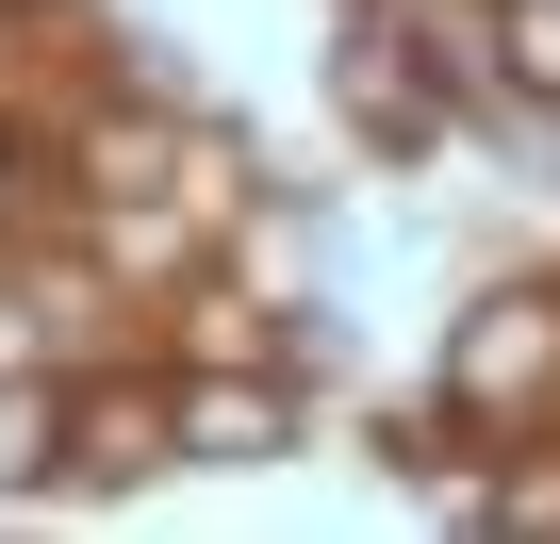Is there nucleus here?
<instances>
[{"label": "nucleus", "mask_w": 560, "mask_h": 544, "mask_svg": "<svg viewBox=\"0 0 560 544\" xmlns=\"http://www.w3.org/2000/svg\"><path fill=\"white\" fill-rule=\"evenodd\" d=\"M67 478V363H0V495Z\"/></svg>", "instance_id": "obj_5"}, {"label": "nucleus", "mask_w": 560, "mask_h": 544, "mask_svg": "<svg viewBox=\"0 0 560 544\" xmlns=\"http://www.w3.org/2000/svg\"><path fill=\"white\" fill-rule=\"evenodd\" d=\"M165 445H182L198 478L298 462V445H314V380H298V363H165Z\"/></svg>", "instance_id": "obj_3"}, {"label": "nucleus", "mask_w": 560, "mask_h": 544, "mask_svg": "<svg viewBox=\"0 0 560 544\" xmlns=\"http://www.w3.org/2000/svg\"><path fill=\"white\" fill-rule=\"evenodd\" d=\"M330 116L363 132V165H429V149L462 132V100H445V67L412 50V18H396V0L330 18Z\"/></svg>", "instance_id": "obj_2"}, {"label": "nucleus", "mask_w": 560, "mask_h": 544, "mask_svg": "<svg viewBox=\"0 0 560 544\" xmlns=\"http://www.w3.org/2000/svg\"><path fill=\"white\" fill-rule=\"evenodd\" d=\"M347 18H363V0H347Z\"/></svg>", "instance_id": "obj_10"}, {"label": "nucleus", "mask_w": 560, "mask_h": 544, "mask_svg": "<svg viewBox=\"0 0 560 544\" xmlns=\"http://www.w3.org/2000/svg\"><path fill=\"white\" fill-rule=\"evenodd\" d=\"M494 83L560 116V0H494Z\"/></svg>", "instance_id": "obj_6"}, {"label": "nucleus", "mask_w": 560, "mask_h": 544, "mask_svg": "<svg viewBox=\"0 0 560 544\" xmlns=\"http://www.w3.org/2000/svg\"><path fill=\"white\" fill-rule=\"evenodd\" d=\"M544 396H560V281H494V298H462L445 380H429L445 445H511V429H544Z\"/></svg>", "instance_id": "obj_1"}, {"label": "nucleus", "mask_w": 560, "mask_h": 544, "mask_svg": "<svg viewBox=\"0 0 560 544\" xmlns=\"http://www.w3.org/2000/svg\"><path fill=\"white\" fill-rule=\"evenodd\" d=\"M0 18H18V0H0Z\"/></svg>", "instance_id": "obj_9"}, {"label": "nucleus", "mask_w": 560, "mask_h": 544, "mask_svg": "<svg viewBox=\"0 0 560 544\" xmlns=\"http://www.w3.org/2000/svg\"><path fill=\"white\" fill-rule=\"evenodd\" d=\"M0 363H67V347H50V298H34V264L0 281Z\"/></svg>", "instance_id": "obj_7"}, {"label": "nucleus", "mask_w": 560, "mask_h": 544, "mask_svg": "<svg viewBox=\"0 0 560 544\" xmlns=\"http://www.w3.org/2000/svg\"><path fill=\"white\" fill-rule=\"evenodd\" d=\"M34 165H50V149H0V215H18V182H34Z\"/></svg>", "instance_id": "obj_8"}, {"label": "nucleus", "mask_w": 560, "mask_h": 544, "mask_svg": "<svg viewBox=\"0 0 560 544\" xmlns=\"http://www.w3.org/2000/svg\"><path fill=\"white\" fill-rule=\"evenodd\" d=\"M182 445H165V380L149 363H67V478L50 495H132V478H165Z\"/></svg>", "instance_id": "obj_4"}]
</instances>
